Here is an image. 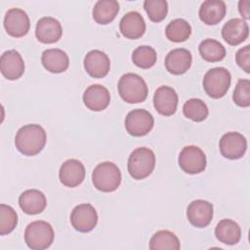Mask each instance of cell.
<instances>
[{
	"label": "cell",
	"instance_id": "ffe728a7",
	"mask_svg": "<svg viewBox=\"0 0 250 250\" xmlns=\"http://www.w3.org/2000/svg\"><path fill=\"white\" fill-rule=\"evenodd\" d=\"M119 29L125 38L135 40L145 34L146 21L140 13L131 11L125 14L120 20Z\"/></svg>",
	"mask_w": 250,
	"mask_h": 250
},
{
	"label": "cell",
	"instance_id": "7a4b0ae2",
	"mask_svg": "<svg viewBox=\"0 0 250 250\" xmlns=\"http://www.w3.org/2000/svg\"><path fill=\"white\" fill-rule=\"evenodd\" d=\"M118 93L121 99L128 104L144 102L148 94L146 81L136 73H125L118 81Z\"/></svg>",
	"mask_w": 250,
	"mask_h": 250
},
{
	"label": "cell",
	"instance_id": "8992f818",
	"mask_svg": "<svg viewBox=\"0 0 250 250\" xmlns=\"http://www.w3.org/2000/svg\"><path fill=\"white\" fill-rule=\"evenodd\" d=\"M231 76L225 67L209 69L203 77V88L206 94L213 99L223 98L229 89Z\"/></svg>",
	"mask_w": 250,
	"mask_h": 250
},
{
	"label": "cell",
	"instance_id": "4dcf8cb0",
	"mask_svg": "<svg viewBox=\"0 0 250 250\" xmlns=\"http://www.w3.org/2000/svg\"><path fill=\"white\" fill-rule=\"evenodd\" d=\"M157 60L156 51L150 46H140L133 51L132 61L140 68L147 69L152 67Z\"/></svg>",
	"mask_w": 250,
	"mask_h": 250
},
{
	"label": "cell",
	"instance_id": "f1b7e54d",
	"mask_svg": "<svg viewBox=\"0 0 250 250\" xmlns=\"http://www.w3.org/2000/svg\"><path fill=\"white\" fill-rule=\"evenodd\" d=\"M191 34L190 24L184 19H176L168 23L165 28V35L167 39L172 42H184Z\"/></svg>",
	"mask_w": 250,
	"mask_h": 250
},
{
	"label": "cell",
	"instance_id": "4fadbf2b",
	"mask_svg": "<svg viewBox=\"0 0 250 250\" xmlns=\"http://www.w3.org/2000/svg\"><path fill=\"white\" fill-rule=\"evenodd\" d=\"M178 101L177 92L170 86L158 87L153 95V106L164 116H171L176 112Z\"/></svg>",
	"mask_w": 250,
	"mask_h": 250
},
{
	"label": "cell",
	"instance_id": "44dd1931",
	"mask_svg": "<svg viewBox=\"0 0 250 250\" xmlns=\"http://www.w3.org/2000/svg\"><path fill=\"white\" fill-rule=\"evenodd\" d=\"M191 62L192 57L190 52L184 48H177L170 51L165 58V67L174 75H181L187 72Z\"/></svg>",
	"mask_w": 250,
	"mask_h": 250
},
{
	"label": "cell",
	"instance_id": "83f0119b",
	"mask_svg": "<svg viewBox=\"0 0 250 250\" xmlns=\"http://www.w3.org/2000/svg\"><path fill=\"white\" fill-rule=\"evenodd\" d=\"M181 248L180 240L175 233L168 229H161L156 231L149 240V249H172L179 250Z\"/></svg>",
	"mask_w": 250,
	"mask_h": 250
},
{
	"label": "cell",
	"instance_id": "d4e9b609",
	"mask_svg": "<svg viewBox=\"0 0 250 250\" xmlns=\"http://www.w3.org/2000/svg\"><path fill=\"white\" fill-rule=\"evenodd\" d=\"M215 235L220 242L234 245L241 238V229L236 222L230 219H223L216 226Z\"/></svg>",
	"mask_w": 250,
	"mask_h": 250
},
{
	"label": "cell",
	"instance_id": "8fae6325",
	"mask_svg": "<svg viewBox=\"0 0 250 250\" xmlns=\"http://www.w3.org/2000/svg\"><path fill=\"white\" fill-rule=\"evenodd\" d=\"M4 27L7 33L13 37H22L30 28V21L27 14L20 8H12L7 11L4 18Z\"/></svg>",
	"mask_w": 250,
	"mask_h": 250
},
{
	"label": "cell",
	"instance_id": "4316f807",
	"mask_svg": "<svg viewBox=\"0 0 250 250\" xmlns=\"http://www.w3.org/2000/svg\"><path fill=\"white\" fill-rule=\"evenodd\" d=\"M198 51L203 60L209 62L222 61L226 57V48L222 43L215 39L207 38L200 42Z\"/></svg>",
	"mask_w": 250,
	"mask_h": 250
},
{
	"label": "cell",
	"instance_id": "1f68e13d",
	"mask_svg": "<svg viewBox=\"0 0 250 250\" xmlns=\"http://www.w3.org/2000/svg\"><path fill=\"white\" fill-rule=\"evenodd\" d=\"M18 225V214L13 207L7 204L0 205V234L12 232Z\"/></svg>",
	"mask_w": 250,
	"mask_h": 250
},
{
	"label": "cell",
	"instance_id": "3957f363",
	"mask_svg": "<svg viewBox=\"0 0 250 250\" xmlns=\"http://www.w3.org/2000/svg\"><path fill=\"white\" fill-rule=\"evenodd\" d=\"M92 182L98 190L112 192L115 191L121 184V172L113 162H101L93 170Z\"/></svg>",
	"mask_w": 250,
	"mask_h": 250
},
{
	"label": "cell",
	"instance_id": "5b68a950",
	"mask_svg": "<svg viewBox=\"0 0 250 250\" xmlns=\"http://www.w3.org/2000/svg\"><path fill=\"white\" fill-rule=\"evenodd\" d=\"M55 238L52 226L45 221H33L24 230V241L32 250H43L51 246Z\"/></svg>",
	"mask_w": 250,
	"mask_h": 250
},
{
	"label": "cell",
	"instance_id": "484cf974",
	"mask_svg": "<svg viewBox=\"0 0 250 250\" xmlns=\"http://www.w3.org/2000/svg\"><path fill=\"white\" fill-rule=\"evenodd\" d=\"M119 12V3L115 0H100L93 8V19L99 24L111 22Z\"/></svg>",
	"mask_w": 250,
	"mask_h": 250
},
{
	"label": "cell",
	"instance_id": "7c38bea8",
	"mask_svg": "<svg viewBox=\"0 0 250 250\" xmlns=\"http://www.w3.org/2000/svg\"><path fill=\"white\" fill-rule=\"evenodd\" d=\"M213 205L207 200L196 199L191 201L187 208L188 222L195 228H206L213 219Z\"/></svg>",
	"mask_w": 250,
	"mask_h": 250
},
{
	"label": "cell",
	"instance_id": "e0dca14e",
	"mask_svg": "<svg viewBox=\"0 0 250 250\" xmlns=\"http://www.w3.org/2000/svg\"><path fill=\"white\" fill-rule=\"evenodd\" d=\"M84 68L90 76L103 78L110 69L109 58L100 50H92L84 58Z\"/></svg>",
	"mask_w": 250,
	"mask_h": 250
},
{
	"label": "cell",
	"instance_id": "5bb4252c",
	"mask_svg": "<svg viewBox=\"0 0 250 250\" xmlns=\"http://www.w3.org/2000/svg\"><path fill=\"white\" fill-rule=\"evenodd\" d=\"M85 167L83 163L77 159L65 160L59 172L61 183L67 188H75L82 184L85 179Z\"/></svg>",
	"mask_w": 250,
	"mask_h": 250
},
{
	"label": "cell",
	"instance_id": "ac0fdd59",
	"mask_svg": "<svg viewBox=\"0 0 250 250\" xmlns=\"http://www.w3.org/2000/svg\"><path fill=\"white\" fill-rule=\"evenodd\" d=\"M248 23L242 19H230L222 28V37L230 46H236L244 42L248 38Z\"/></svg>",
	"mask_w": 250,
	"mask_h": 250
},
{
	"label": "cell",
	"instance_id": "f546056e",
	"mask_svg": "<svg viewBox=\"0 0 250 250\" xmlns=\"http://www.w3.org/2000/svg\"><path fill=\"white\" fill-rule=\"evenodd\" d=\"M183 113L187 118L192 121L201 122L207 118L209 110L208 106L202 100L192 98L184 104Z\"/></svg>",
	"mask_w": 250,
	"mask_h": 250
},
{
	"label": "cell",
	"instance_id": "6da1fadb",
	"mask_svg": "<svg viewBox=\"0 0 250 250\" xmlns=\"http://www.w3.org/2000/svg\"><path fill=\"white\" fill-rule=\"evenodd\" d=\"M47 134L38 124H27L21 127L15 137L17 149L26 156L38 154L45 146Z\"/></svg>",
	"mask_w": 250,
	"mask_h": 250
},
{
	"label": "cell",
	"instance_id": "d6986e66",
	"mask_svg": "<svg viewBox=\"0 0 250 250\" xmlns=\"http://www.w3.org/2000/svg\"><path fill=\"white\" fill-rule=\"evenodd\" d=\"M83 103L90 110L102 111L105 109L110 103V94L108 90L101 84L90 85L83 94Z\"/></svg>",
	"mask_w": 250,
	"mask_h": 250
},
{
	"label": "cell",
	"instance_id": "ba28073f",
	"mask_svg": "<svg viewBox=\"0 0 250 250\" xmlns=\"http://www.w3.org/2000/svg\"><path fill=\"white\" fill-rule=\"evenodd\" d=\"M154 125L151 113L143 108L131 110L125 118V128L134 137H142L148 134Z\"/></svg>",
	"mask_w": 250,
	"mask_h": 250
},
{
	"label": "cell",
	"instance_id": "603a6c76",
	"mask_svg": "<svg viewBox=\"0 0 250 250\" xmlns=\"http://www.w3.org/2000/svg\"><path fill=\"white\" fill-rule=\"evenodd\" d=\"M227 6L222 0H206L199 8V19L207 25L219 23L226 16Z\"/></svg>",
	"mask_w": 250,
	"mask_h": 250
},
{
	"label": "cell",
	"instance_id": "e575fe53",
	"mask_svg": "<svg viewBox=\"0 0 250 250\" xmlns=\"http://www.w3.org/2000/svg\"><path fill=\"white\" fill-rule=\"evenodd\" d=\"M235 61L239 67L246 73L250 72V46L246 45L240 48L235 55Z\"/></svg>",
	"mask_w": 250,
	"mask_h": 250
},
{
	"label": "cell",
	"instance_id": "9a60e30c",
	"mask_svg": "<svg viewBox=\"0 0 250 250\" xmlns=\"http://www.w3.org/2000/svg\"><path fill=\"white\" fill-rule=\"evenodd\" d=\"M62 35V24L55 18L43 17L37 21L35 36L39 42L44 44L56 43L61 39Z\"/></svg>",
	"mask_w": 250,
	"mask_h": 250
},
{
	"label": "cell",
	"instance_id": "d6a6232c",
	"mask_svg": "<svg viewBox=\"0 0 250 250\" xmlns=\"http://www.w3.org/2000/svg\"><path fill=\"white\" fill-rule=\"evenodd\" d=\"M144 8L149 20L153 22L163 21L168 13V3L165 0H146Z\"/></svg>",
	"mask_w": 250,
	"mask_h": 250
},
{
	"label": "cell",
	"instance_id": "30bf717a",
	"mask_svg": "<svg viewBox=\"0 0 250 250\" xmlns=\"http://www.w3.org/2000/svg\"><path fill=\"white\" fill-rule=\"evenodd\" d=\"M70 223L77 231L89 232L97 226L98 213L89 203L79 204L71 211Z\"/></svg>",
	"mask_w": 250,
	"mask_h": 250
},
{
	"label": "cell",
	"instance_id": "9c48e42d",
	"mask_svg": "<svg viewBox=\"0 0 250 250\" xmlns=\"http://www.w3.org/2000/svg\"><path fill=\"white\" fill-rule=\"evenodd\" d=\"M221 154L228 159L241 158L247 149L246 138L238 132H229L222 136L219 142Z\"/></svg>",
	"mask_w": 250,
	"mask_h": 250
},
{
	"label": "cell",
	"instance_id": "2e32d148",
	"mask_svg": "<svg viewBox=\"0 0 250 250\" xmlns=\"http://www.w3.org/2000/svg\"><path fill=\"white\" fill-rule=\"evenodd\" d=\"M0 70L9 80L19 79L24 72V62L21 54L16 50L4 52L0 58Z\"/></svg>",
	"mask_w": 250,
	"mask_h": 250
},
{
	"label": "cell",
	"instance_id": "836d02e7",
	"mask_svg": "<svg viewBox=\"0 0 250 250\" xmlns=\"http://www.w3.org/2000/svg\"><path fill=\"white\" fill-rule=\"evenodd\" d=\"M232 100L238 106L248 107L250 105V81L248 79H239L237 81Z\"/></svg>",
	"mask_w": 250,
	"mask_h": 250
},
{
	"label": "cell",
	"instance_id": "7402d4cb",
	"mask_svg": "<svg viewBox=\"0 0 250 250\" xmlns=\"http://www.w3.org/2000/svg\"><path fill=\"white\" fill-rule=\"evenodd\" d=\"M19 205L25 214L37 215L46 208L47 199L42 191L38 189H27L20 195Z\"/></svg>",
	"mask_w": 250,
	"mask_h": 250
},
{
	"label": "cell",
	"instance_id": "277c9868",
	"mask_svg": "<svg viewBox=\"0 0 250 250\" xmlns=\"http://www.w3.org/2000/svg\"><path fill=\"white\" fill-rule=\"evenodd\" d=\"M128 172L135 180L148 177L155 167V154L146 146L134 149L128 158Z\"/></svg>",
	"mask_w": 250,
	"mask_h": 250
},
{
	"label": "cell",
	"instance_id": "cb8c5ba5",
	"mask_svg": "<svg viewBox=\"0 0 250 250\" xmlns=\"http://www.w3.org/2000/svg\"><path fill=\"white\" fill-rule=\"evenodd\" d=\"M41 62L45 69L52 73H62L68 68L67 54L61 49H47L42 53Z\"/></svg>",
	"mask_w": 250,
	"mask_h": 250
},
{
	"label": "cell",
	"instance_id": "52a82bcc",
	"mask_svg": "<svg viewBox=\"0 0 250 250\" xmlns=\"http://www.w3.org/2000/svg\"><path fill=\"white\" fill-rule=\"evenodd\" d=\"M179 166L181 169L190 175L199 174L206 168V155L201 148L195 146H185L178 158Z\"/></svg>",
	"mask_w": 250,
	"mask_h": 250
},
{
	"label": "cell",
	"instance_id": "d590c367",
	"mask_svg": "<svg viewBox=\"0 0 250 250\" xmlns=\"http://www.w3.org/2000/svg\"><path fill=\"white\" fill-rule=\"evenodd\" d=\"M249 0H240L238 2V11L241 17L245 20H248L250 18L249 16Z\"/></svg>",
	"mask_w": 250,
	"mask_h": 250
}]
</instances>
